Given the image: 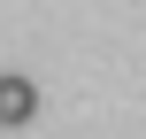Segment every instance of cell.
<instances>
[{"instance_id":"obj_1","label":"cell","mask_w":146,"mask_h":139,"mask_svg":"<svg viewBox=\"0 0 146 139\" xmlns=\"http://www.w3.org/2000/svg\"><path fill=\"white\" fill-rule=\"evenodd\" d=\"M31 116H38V85L8 70V77H0V124H31Z\"/></svg>"}]
</instances>
